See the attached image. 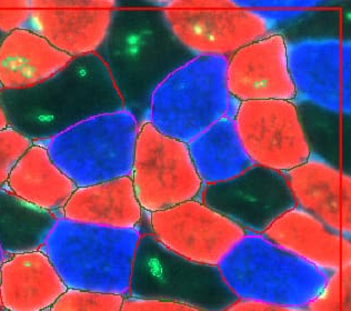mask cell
<instances>
[{
    "label": "cell",
    "instance_id": "27",
    "mask_svg": "<svg viewBox=\"0 0 351 311\" xmlns=\"http://www.w3.org/2000/svg\"><path fill=\"white\" fill-rule=\"evenodd\" d=\"M240 8L252 10H322L339 3L326 0H274V1H237Z\"/></svg>",
    "mask_w": 351,
    "mask_h": 311
},
{
    "label": "cell",
    "instance_id": "23",
    "mask_svg": "<svg viewBox=\"0 0 351 311\" xmlns=\"http://www.w3.org/2000/svg\"><path fill=\"white\" fill-rule=\"evenodd\" d=\"M60 217L0 189V248L12 256L40 250Z\"/></svg>",
    "mask_w": 351,
    "mask_h": 311
},
{
    "label": "cell",
    "instance_id": "29",
    "mask_svg": "<svg viewBox=\"0 0 351 311\" xmlns=\"http://www.w3.org/2000/svg\"><path fill=\"white\" fill-rule=\"evenodd\" d=\"M120 311H202L184 303H173L168 300L150 299L125 297Z\"/></svg>",
    "mask_w": 351,
    "mask_h": 311
},
{
    "label": "cell",
    "instance_id": "30",
    "mask_svg": "<svg viewBox=\"0 0 351 311\" xmlns=\"http://www.w3.org/2000/svg\"><path fill=\"white\" fill-rule=\"evenodd\" d=\"M30 9H3L0 10V33L3 35L14 30L28 28Z\"/></svg>",
    "mask_w": 351,
    "mask_h": 311
},
{
    "label": "cell",
    "instance_id": "20",
    "mask_svg": "<svg viewBox=\"0 0 351 311\" xmlns=\"http://www.w3.org/2000/svg\"><path fill=\"white\" fill-rule=\"evenodd\" d=\"M62 217L94 226L139 229L145 212L130 176L77 188L62 208Z\"/></svg>",
    "mask_w": 351,
    "mask_h": 311
},
{
    "label": "cell",
    "instance_id": "17",
    "mask_svg": "<svg viewBox=\"0 0 351 311\" xmlns=\"http://www.w3.org/2000/svg\"><path fill=\"white\" fill-rule=\"evenodd\" d=\"M67 289L41 249L12 255L0 267V303L3 310H47Z\"/></svg>",
    "mask_w": 351,
    "mask_h": 311
},
{
    "label": "cell",
    "instance_id": "14",
    "mask_svg": "<svg viewBox=\"0 0 351 311\" xmlns=\"http://www.w3.org/2000/svg\"><path fill=\"white\" fill-rule=\"evenodd\" d=\"M226 80L236 103L295 100L284 34H270L232 53L227 58Z\"/></svg>",
    "mask_w": 351,
    "mask_h": 311
},
{
    "label": "cell",
    "instance_id": "34",
    "mask_svg": "<svg viewBox=\"0 0 351 311\" xmlns=\"http://www.w3.org/2000/svg\"><path fill=\"white\" fill-rule=\"evenodd\" d=\"M3 257H5V253H3V250H1V248H0V267H1V264H3V260H5Z\"/></svg>",
    "mask_w": 351,
    "mask_h": 311
},
{
    "label": "cell",
    "instance_id": "6",
    "mask_svg": "<svg viewBox=\"0 0 351 311\" xmlns=\"http://www.w3.org/2000/svg\"><path fill=\"white\" fill-rule=\"evenodd\" d=\"M139 123L125 109L89 118L47 141L53 162L77 188L130 176Z\"/></svg>",
    "mask_w": 351,
    "mask_h": 311
},
{
    "label": "cell",
    "instance_id": "19",
    "mask_svg": "<svg viewBox=\"0 0 351 311\" xmlns=\"http://www.w3.org/2000/svg\"><path fill=\"white\" fill-rule=\"evenodd\" d=\"M112 9H30L28 28L71 58L98 53L112 21Z\"/></svg>",
    "mask_w": 351,
    "mask_h": 311
},
{
    "label": "cell",
    "instance_id": "26",
    "mask_svg": "<svg viewBox=\"0 0 351 311\" xmlns=\"http://www.w3.org/2000/svg\"><path fill=\"white\" fill-rule=\"evenodd\" d=\"M32 144L30 139L10 127L0 130V189L6 186L18 160Z\"/></svg>",
    "mask_w": 351,
    "mask_h": 311
},
{
    "label": "cell",
    "instance_id": "21",
    "mask_svg": "<svg viewBox=\"0 0 351 311\" xmlns=\"http://www.w3.org/2000/svg\"><path fill=\"white\" fill-rule=\"evenodd\" d=\"M8 190L27 203L58 214L77 187L53 162L47 146L32 144L9 175Z\"/></svg>",
    "mask_w": 351,
    "mask_h": 311
},
{
    "label": "cell",
    "instance_id": "16",
    "mask_svg": "<svg viewBox=\"0 0 351 311\" xmlns=\"http://www.w3.org/2000/svg\"><path fill=\"white\" fill-rule=\"evenodd\" d=\"M263 237L327 273L351 266V237L331 229L295 206L263 234Z\"/></svg>",
    "mask_w": 351,
    "mask_h": 311
},
{
    "label": "cell",
    "instance_id": "9",
    "mask_svg": "<svg viewBox=\"0 0 351 311\" xmlns=\"http://www.w3.org/2000/svg\"><path fill=\"white\" fill-rule=\"evenodd\" d=\"M287 51L295 103L349 117L350 40L339 36H306L287 39Z\"/></svg>",
    "mask_w": 351,
    "mask_h": 311
},
{
    "label": "cell",
    "instance_id": "10",
    "mask_svg": "<svg viewBox=\"0 0 351 311\" xmlns=\"http://www.w3.org/2000/svg\"><path fill=\"white\" fill-rule=\"evenodd\" d=\"M232 118L240 141L256 166L286 173L313 155L295 100L238 103Z\"/></svg>",
    "mask_w": 351,
    "mask_h": 311
},
{
    "label": "cell",
    "instance_id": "22",
    "mask_svg": "<svg viewBox=\"0 0 351 311\" xmlns=\"http://www.w3.org/2000/svg\"><path fill=\"white\" fill-rule=\"evenodd\" d=\"M187 145L205 186L228 182L254 166L240 141L232 116L217 121Z\"/></svg>",
    "mask_w": 351,
    "mask_h": 311
},
{
    "label": "cell",
    "instance_id": "25",
    "mask_svg": "<svg viewBox=\"0 0 351 311\" xmlns=\"http://www.w3.org/2000/svg\"><path fill=\"white\" fill-rule=\"evenodd\" d=\"M125 296L67 289L49 311H120Z\"/></svg>",
    "mask_w": 351,
    "mask_h": 311
},
{
    "label": "cell",
    "instance_id": "4",
    "mask_svg": "<svg viewBox=\"0 0 351 311\" xmlns=\"http://www.w3.org/2000/svg\"><path fill=\"white\" fill-rule=\"evenodd\" d=\"M218 268L238 300L298 308L319 294L329 276L256 234H247Z\"/></svg>",
    "mask_w": 351,
    "mask_h": 311
},
{
    "label": "cell",
    "instance_id": "31",
    "mask_svg": "<svg viewBox=\"0 0 351 311\" xmlns=\"http://www.w3.org/2000/svg\"><path fill=\"white\" fill-rule=\"evenodd\" d=\"M226 311H308L306 308L287 307V306L268 305V303H252L238 300Z\"/></svg>",
    "mask_w": 351,
    "mask_h": 311
},
{
    "label": "cell",
    "instance_id": "2",
    "mask_svg": "<svg viewBox=\"0 0 351 311\" xmlns=\"http://www.w3.org/2000/svg\"><path fill=\"white\" fill-rule=\"evenodd\" d=\"M9 127L34 142L49 141L89 118L123 109L97 53L73 58L50 79L21 90H1Z\"/></svg>",
    "mask_w": 351,
    "mask_h": 311
},
{
    "label": "cell",
    "instance_id": "32",
    "mask_svg": "<svg viewBox=\"0 0 351 311\" xmlns=\"http://www.w3.org/2000/svg\"><path fill=\"white\" fill-rule=\"evenodd\" d=\"M3 9H30L29 0H0V10Z\"/></svg>",
    "mask_w": 351,
    "mask_h": 311
},
{
    "label": "cell",
    "instance_id": "7",
    "mask_svg": "<svg viewBox=\"0 0 351 311\" xmlns=\"http://www.w3.org/2000/svg\"><path fill=\"white\" fill-rule=\"evenodd\" d=\"M129 295L184 303L202 311H226L238 301L219 268L170 251L150 232L141 235L138 242Z\"/></svg>",
    "mask_w": 351,
    "mask_h": 311
},
{
    "label": "cell",
    "instance_id": "28",
    "mask_svg": "<svg viewBox=\"0 0 351 311\" xmlns=\"http://www.w3.org/2000/svg\"><path fill=\"white\" fill-rule=\"evenodd\" d=\"M30 9H114L121 3L114 0H29Z\"/></svg>",
    "mask_w": 351,
    "mask_h": 311
},
{
    "label": "cell",
    "instance_id": "15",
    "mask_svg": "<svg viewBox=\"0 0 351 311\" xmlns=\"http://www.w3.org/2000/svg\"><path fill=\"white\" fill-rule=\"evenodd\" d=\"M285 176L297 207L351 237L350 173L313 153Z\"/></svg>",
    "mask_w": 351,
    "mask_h": 311
},
{
    "label": "cell",
    "instance_id": "13",
    "mask_svg": "<svg viewBox=\"0 0 351 311\" xmlns=\"http://www.w3.org/2000/svg\"><path fill=\"white\" fill-rule=\"evenodd\" d=\"M200 200L256 235L295 206L285 173L256 164L228 182L205 186Z\"/></svg>",
    "mask_w": 351,
    "mask_h": 311
},
{
    "label": "cell",
    "instance_id": "1",
    "mask_svg": "<svg viewBox=\"0 0 351 311\" xmlns=\"http://www.w3.org/2000/svg\"><path fill=\"white\" fill-rule=\"evenodd\" d=\"M97 55L103 60L123 109L141 123L148 121L156 89L193 58L170 32L160 9H114L108 35Z\"/></svg>",
    "mask_w": 351,
    "mask_h": 311
},
{
    "label": "cell",
    "instance_id": "36",
    "mask_svg": "<svg viewBox=\"0 0 351 311\" xmlns=\"http://www.w3.org/2000/svg\"><path fill=\"white\" fill-rule=\"evenodd\" d=\"M0 311H3V307H1V303H0Z\"/></svg>",
    "mask_w": 351,
    "mask_h": 311
},
{
    "label": "cell",
    "instance_id": "33",
    "mask_svg": "<svg viewBox=\"0 0 351 311\" xmlns=\"http://www.w3.org/2000/svg\"><path fill=\"white\" fill-rule=\"evenodd\" d=\"M8 127V119H7L6 110H5V107H3L1 89H0V130L6 129Z\"/></svg>",
    "mask_w": 351,
    "mask_h": 311
},
{
    "label": "cell",
    "instance_id": "11",
    "mask_svg": "<svg viewBox=\"0 0 351 311\" xmlns=\"http://www.w3.org/2000/svg\"><path fill=\"white\" fill-rule=\"evenodd\" d=\"M150 234L170 251L218 267L248 234L200 199L149 214Z\"/></svg>",
    "mask_w": 351,
    "mask_h": 311
},
{
    "label": "cell",
    "instance_id": "24",
    "mask_svg": "<svg viewBox=\"0 0 351 311\" xmlns=\"http://www.w3.org/2000/svg\"><path fill=\"white\" fill-rule=\"evenodd\" d=\"M304 308L308 311H351V266L329 273L319 294Z\"/></svg>",
    "mask_w": 351,
    "mask_h": 311
},
{
    "label": "cell",
    "instance_id": "5",
    "mask_svg": "<svg viewBox=\"0 0 351 311\" xmlns=\"http://www.w3.org/2000/svg\"><path fill=\"white\" fill-rule=\"evenodd\" d=\"M227 58L193 57L156 89L148 121L165 135L191 142L215 123L234 115L237 103L226 80Z\"/></svg>",
    "mask_w": 351,
    "mask_h": 311
},
{
    "label": "cell",
    "instance_id": "18",
    "mask_svg": "<svg viewBox=\"0 0 351 311\" xmlns=\"http://www.w3.org/2000/svg\"><path fill=\"white\" fill-rule=\"evenodd\" d=\"M71 59L30 28L14 30L0 42V89L32 88L58 74Z\"/></svg>",
    "mask_w": 351,
    "mask_h": 311
},
{
    "label": "cell",
    "instance_id": "12",
    "mask_svg": "<svg viewBox=\"0 0 351 311\" xmlns=\"http://www.w3.org/2000/svg\"><path fill=\"white\" fill-rule=\"evenodd\" d=\"M160 10L175 38L195 57L229 58L247 45L278 32L263 12L238 5L234 8Z\"/></svg>",
    "mask_w": 351,
    "mask_h": 311
},
{
    "label": "cell",
    "instance_id": "8",
    "mask_svg": "<svg viewBox=\"0 0 351 311\" xmlns=\"http://www.w3.org/2000/svg\"><path fill=\"white\" fill-rule=\"evenodd\" d=\"M130 178L147 214L200 199L205 188L188 145L165 135L148 121L139 123Z\"/></svg>",
    "mask_w": 351,
    "mask_h": 311
},
{
    "label": "cell",
    "instance_id": "3",
    "mask_svg": "<svg viewBox=\"0 0 351 311\" xmlns=\"http://www.w3.org/2000/svg\"><path fill=\"white\" fill-rule=\"evenodd\" d=\"M141 235L60 217L41 249L68 289L126 297Z\"/></svg>",
    "mask_w": 351,
    "mask_h": 311
},
{
    "label": "cell",
    "instance_id": "35",
    "mask_svg": "<svg viewBox=\"0 0 351 311\" xmlns=\"http://www.w3.org/2000/svg\"><path fill=\"white\" fill-rule=\"evenodd\" d=\"M3 36H5L3 34L0 33V42H1V40H3Z\"/></svg>",
    "mask_w": 351,
    "mask_h": 311
}]
</instances>
